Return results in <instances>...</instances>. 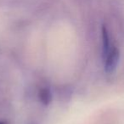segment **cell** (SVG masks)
<instances>
[{"instance_id":"obj_2","label":"cell","mask_w":124,"mask_h":124,"mask_svg":"<svg viewBox=\"0 0 124 124\" xmlns=\"http://www.w3.org/2000/svg\"><path fill=\"white\" fill-rule=\"evenodd\" d=\"M102 43H103V55L105 57L111 48H110L108 30L105 26H102Z\"/></svg>"},{"instance_id":"obj_3","label":"cell","mask_w":124,"mask_h":124,"mask_svg":"<svg viewBox=\"0 0 124 124\" xmlns=\"http://www.w3.org/2000/svg\"><path fill=\"white\" fill-rule=\"evenodd\" d=\"M39 99L43 105H48L52 101L51 91L48 88H43L39 93Z\"/></svg>"},{"instance_id":"obj_4","label":"cell","mask_w":124,"mask_h":124,"mask_svg":"<svg viewBox=\"0 0 124 124\" xmlns=\"http://www.w3.org/2000/svg\"><path fill=\"white\" fill-rule=\"evenodd\" d=\"M0 124H7V122H0Z\"/></svg>"},{"instance_id":"obj_1","label":"cell","mask_w":124,"mask_h":124,"mask_svg":"<svg viewBox=\"0 0 124 124\" xmlns=\"http://www.w3.org/2000/svg\"><path fill=\"white\" fill-rule=\"evenodd\" d=\"M119 59H120V51L116 47H112L109 53L105 55V71L106 73L114 72L116 69L118 65Z\"/></svg>"}]
</instances>
